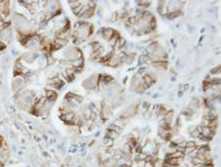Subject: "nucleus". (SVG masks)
I'll return each instance as SVG.
<instances>
[{"label":"nucleus","instance_id":"1","mask_svg":"<svg viewBox=\"0 0 221 167\" xmlns=\"http://www.w3.org/2000/svg\"><path fill=\"white\" fill-rule=\"evenodd\" d=\"M63 118H64L65 121H72V120L74 119V113H72V112H66L65 114H64V116H63Z\"/></svg>","mask_w":221,"mask_h":167},{"label":"nucleus","instance_id":"2","mask_svg":"<svg viewBox=\"0 0 221 167\" xmlns=\"http://www.w3.org/2000/svg\"><path fill=\"white\" fill-rule=\"evenodd\" d=\"M117 136H118V133L115 132V131L109 130V131L107 132V138H109V139H111V140L115 139V138H116Z\"/></svg>","mask_w":221,"mask_h":167},{"label":"nucleus","instance_id":"3","mask_svg":"<svg viewBox=\"0 0 221 167\" xmlns=\"http://www.w3.org/2000/svg\"><path fill=\"white\" fill-rule=\"evenodd\" d=\"M103 142H104V145L105 146H111L112 145V142H113V140L111 139H109V138H105V139L103 140Z\"/></svg>","mask_w":221,"mask_h":167},{"label":"nucleus","instance_id":"4","mask_svg":"<svg viewBox=\"0 0 221 167\" xmlns=\"http://www.w3.org/2000/svg\"><path fill=\"white\" fill-rule=\"evenodd\" d=\"M0 146H1V144H0Z\"/></svg>","mask_w":221,"mask_h":167}]
</instances>
